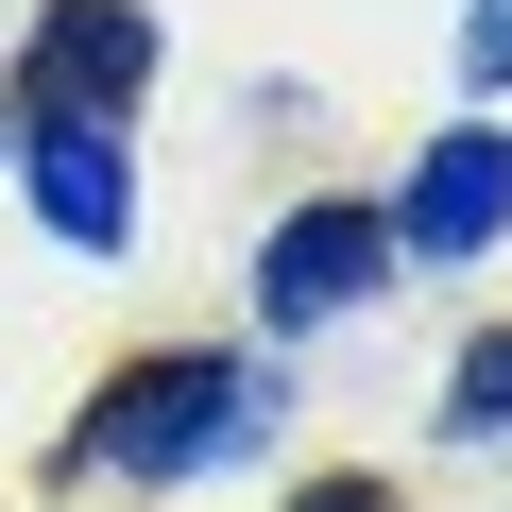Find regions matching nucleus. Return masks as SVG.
<instances>
[{
	"label": "nucleus",
	"mask_w": 512,
	"mask_h": 512,
	"mask_svg": "<svg viewBox=\"0 0 512 512\" xmlns=\"http://www.w3.org/2000/svg\"><path fill=\"white\" fill-rule=\"evenodd\" d=\"M461 69H478V86H512V0H478V18H461Z\"/></svg>",
	"instance_id": "0eeeda50"
},
{
	"label": "nucleus",
	"mask_w": 512,
	"mask_h": 512,
	"mask_svg": "<svg viewBox=\"0 0 512 512\" xmlns=\"http://www.w3.org/2000/svg\"><path fill=\"white\" fill-rule=\"evenodd\" d=\"M376 274H393V222L376 205H308V222H274V256H256V308H274V325H325Z\"/></svg>",
	"instance_id": "f03ea898"
},
{
	"label": "nucleus",
	"mask_w": 512,
	"mask_h": 512,
	"mask_svg": "<svg viewBox=\"0 0 512 512\" xmlns=\"http://www.w3.org/2000/svg\"><path fill=\"white\" fill-rule=\"evenodd\" d=\"M137 69H154V18H137V0H52V35H35V120H103Z\"/></svg>",
	"instance_id": "7ed1b4c3"
},
{
	"label": "nucleus",
	"mask_w": 512,
	"mask_h": 512,
	"mask_svg": "<svg viewBox=\"0 0 512 512\" xmlns=\"http://www.w3.org/2000/svg\"><path fill=\"white\" fill-rule=\"evenodd\" d=\"M444 427H461V444H512V325H495V342L461 359V393H444Z\"/></svg>",
	"instance_id": "423d86ee"
},
{
	"label": "nucleus",
	"mask_w": 512,
	"mask_h": 512,
	"mask_svg": "<svg viewBox=\"0 0 512 512\" xmlns=\"http://www.w3.org/2000/svg\"><path fill=\"white\" fill-rule=\"evenodd\" d=\"M291 512H393V495H376V478H325V495H291Z\"/></svg>",
	"instance_id": "6e6552de"
},
{
	"label": "nucleus",
	"mask_w": 512,
	"mask_h": 512,
	"mask_svg": "<svg viewBox=\"0 0 512 512\" xmlns=\"http://www.w3.org/2000/svg\"><path fill=\"white\" fill-rule=\"evenodd\" d=\"M120 478H205V461H256L274 444V376L256 359H137L120 393H103V427H86Z\"/></svg>",
	"instance_id": "f257e3e1"
},
{
	"label": "nucleus",
	"mask_w": 512,
	"mask_h": 512,
	"mask_svg": "<svg viewBox=\"0 0 512 512\" xmlns=\"http://www.w3.org/2000/svg\"><path fill=\"white\" fill-rule=\"evenodd\" d=\"M35 205H52L69 256H120V239H137V171H120V137H103V120H52V137H35Z\"/></svg>",
	"instance_id": "39448f33"
},
{
	"label": "nucleus",
	"mask_w": 512,
	"mask_h": 512,
	"mask_svg": "<svg viewBox=\"0 0 512 512\" xmlns=\"http://www.w3.org/2000/svg\"><path fill=\"white\" fill-rule=\"evenodd\" d=\"M495 222H512V137H444L393 205V256H478Z\"/></svg>",
	"instance_id": "20e7f679"
}]
</instances>
